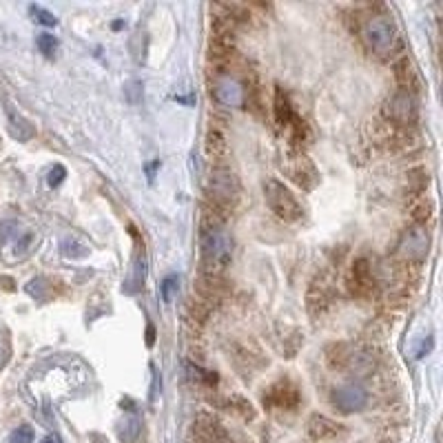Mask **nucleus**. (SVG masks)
Here are the masks:
<instances>
[{
	"instance_id": "39448f33",
	"label": "nucleus",
	"mask_w": 443,
	"mask_h": 443,
	"mask_svg": "<svg viewBox=\"0 0 443 443\" xmlns=\"http://www.w3.org/2000/svg\"><path fill=\"white\" fill-rule=\"evenodd\" d=\"M264 403L270 408H281V410H295V406L299 403V390L297 385L290 381H277L272 383L268 392L264 394Z\"/></svg>"
},
{
	"instance_id": "6e6552de",
	"label": "nucleus",
	"mask_w": 443,
	"mask_h": 443,
	"mask_svg": "<svg viewBox=\"0 0 443 443\" xmlns=\"http://www.w3.org/2000/svg\"><path fill=\"white\" fill-rule=\"evenodd\" d=\"M428 235L422 229H415V231H408V235L403 237L401 242V255L406 259H412V262H419V259H424L428 255Z\"/></svg>"
},
{
	"instance_id": "20e7f679",
	"label": "nucleus",
	"mask_w": 443,
	"mask_h": 443,
	"mask_svg": "<svg viewBox=\"0 0 443 443\" xmlns=\"http://www.w3.org/2000/svg\"><path fill=\"white\" fill-rule=\"evenodd\" d=\"M331 401L337 410L342 412H357L361 408H366L368 403V392L361 388V385H342V388H335L331 394Z\"/></svg>"
},
{
	"instance_id": "a211bd4d",
	"label": "nucleus",
	"mask_w": 443,
	"mask_h": 443,
	"mask_svg": "<svg viewBox=\"0 0 443 443\" xmlns=\"http://www.w3.org/2000/svg\"><path fill=\"white\" fill-rule=\"evenodd\" d=\"M153 335H155L153 326H149V328H146V344H149V346H153Z\"/></svg>"
},
{
	"instance_id": "1a4fd4ad",
	"label": "nucleus",
	"mask_w": 443,
	"mask_h": 443,
	"mask_svg": "<svg viewBox=\"0 0 443 443\" xmlns=\"http://www.w3.org/2000/svg\"><path fill=\"white\" fill-rule=\"evenodd\" d=\"M293 164L295 166H290L288 168V173H290V177L297 182V184H302L304 189H313L311 186V182L313 184H317V182H320V173H317V168L311 164V160L306 155H297L293 160Z\"/></svg>"
},
{
	"instance_id": "423d86ee",
	"label": "nucleus",
	"mask_w": 443,
	"mask_h": 443,
	"mask_svg": "<svg viewBox=\"0 0 443 443\" xmlns=\"http://www.w3.org/2000/svg\"><path fill=\"white\" fill-rule=\"evenodd\" d=\"M309 437L313 441L333 443V441H339L342 437H346V428L342 424L333 422V419H328V417L313 415L311 422H309Z\"/></svg>"
},
{
	"instance_id": "ddd939ff",
	"label": "nucleus",
	"mask_w": 443,
	"mask_h": 443,
	"mask_svg": "<svg viewBox=\"0 0 443 443\" xmlns=\"http://www.w3.org/2000/svg\"><path fill=\"white\" fill-rule=\"evenodd\" d=\"M36 44H38L40 53H44L47 58H51V55L55 53V49H58V38H55L53 33H40Z\"/></svg>"
},
{
	"instance_id": "0eeeda50",
	"label": "nucleus",
	"mask_w": 443,
	"mask_h": 443,
	"mask_svg": "<svg viewBox=\"0 0 443 443\" xmlns=\"http://www.w3.org/2000/svg\"><path fill=\"white\" fill-rule=\"evenodd\" d=\"M385 113L397 120L401 124H408L412 122L417 118V102L415 98L408 94V91H399V94H394L388 102V109H385Z\"/></svg>"
},
{
	"instance_id": "9d476101",
	"label": "nucleus",
	"mask_w": 443,
	"mask_h": 443,
	"mask_svg": "<svg viewBox=\"0 0 443 443\" xmlns=\"http://www.w3.org/2000/svg\"><path fill=\"white\" fill-rule=\"evenodd\" d=\"M215 96L226 107H240L244 100V89L242 85L233 80V78H222V80L215 85Z\"/></svg>"
},
{
	"instance_id": "f8f14e48",
	"label": "nucleus",
	"mask_w": 443,
	"mask_h": 443,
	"mask_svg": "<svg viewBox=\"0 0 443 443\" xmlns=\"http://www.w3.org/2000/svg\"><path fill=\"white\" fill-rule=\"evenodd\" d=\"M29 14L33 16V20L40 22V25H47V27H55V25H58V18H55L51 11L40 7V5H31L29 7Z\"/></svg>"
},
{
	"instance_id": "f257e3e1",
	"label": "nucleus",
	"mask_w": 443,
	"mask_h": 443,
	"mask_svg": "<svg viewBox=\"0 0 443 443\" xmlns=\"http://www.w3.org/2000/svg\"><path fill=\"white\" fill-rule=\"evenodd\" d=\"M264 200L268 209L284 222H299L304 218V207L297 196L279 180H266L264 182Z\"/></svg>"
},
{
	"instance_id": "f3484780",
	"label": "nucleus",
	"mask_w": 443,
	"mask_h": 443,
	"mask_svg": "<svg viewBox=\"0 0 443 443\" xmlns=\"http://www.w3.org/2000/svg\"><path fill=\"white\" fill-rule=\"evenodd\" d=\"M42 443H62V439L58 435H47L42 439Z\"/></svg>"
},
{
	"instance_id": "4468645a",
	"label": "nucleus",
	"mask_w": 443,
	"mask_h": 443,
	"mask_svg": "<svg viewBox=\"0 0 443 443\" xmlns=\"http://www.w3.org/2000/svg\"><path fill=\"white\" fill-rule=\"evenodd\" d=\"M160 293H162V299L166 304H171L177 297V275L164 277V281L160 284Z\"/></svg>"
},
{
	"instance_id": "dca6fc26",
	"label": "nucleus",
	"mask_w": 443,
	"mask_h": 443,
	"mask_svg": "<svg viewBox=\"0 0 443 443\" xmlns=\"http://www.w3.org/2000/svg\"><path fill=\"white\" fill-rule=\"evenodd\" d=\"M64 177H67V168L60 166V164H55V166L51 168V171H49L47 182H49V186H60L62 182H64Z\"/></svg>"
},
{
	"instance_id": "9b49d317",
	"label": "nucleus",
	"mask_w": 443,
	"mask_h": 443,
	"mask_svg": "<svg viewBox=\"0 0 443 443\" xmlns=\"http://www.w3.org/2000/svg\"><path fill=\"white\" fill-rule=\"evenodd\" d=\"M275 116H277L279 127H288L290 120H295L293 109H290V102H288L286 96L281 94V91H277V96H275Z\"/></svg>"
},
{
	"instance_id": "2eb2a0df",
	"label": "nucleus",
	"mask_w": 443,
	"mask_h": 443,
	"mask_svg": "<svg viewBox=\"0 0 443 443\" xmlns=\"http://www.w3.org/2000/svg\"><path fill=\"white\" fill-rule=\"evenodd\" d=\"M9 443H33V430L31 426H18L9 437Z\"/></svg>"
},
{
	"instance_id": "7ed1b4c3",
	"label": "nucleus",
	"mask_w": 443,
	"mask_h": 443,
	"mask_svg": "<svg viewBox=\"0 0 443 443\" xmlns=\"http://www.w3.org/2000/svg\"><path fill=\"white\" fill-rule=\"evenodd\" d=\"M204 259L209 268H224L231 259V240L222 229H213L204 235Z\"/></svg>"
},
{
	"instance_id": "f03ea898",
	"label": "nucleus",
	"mask_w": 443,
	"mask_h": 443,
	"mask_svg": "<svg viewBox=\"0 0 443 443\" xmlns=\"http://www.w3.org/2000/svg\"><path fill=\"white\" fill-rule=\"evenodd\" d=\"M361 38L372 53L388 55L397 49L399 33H397L394 22L388 16H372L370 20H366V25H363Z\"/></svg>"
}]
</instances>
